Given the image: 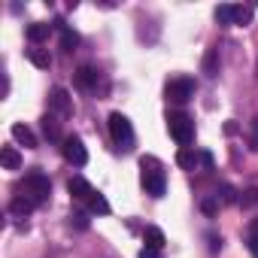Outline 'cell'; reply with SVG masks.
Instances as JSON below:
<instances>
[{"label": "cell", "instance_id": "obj_1", "mask_svg": "<svg viewBox=\"0 0 258 258\" xmlns=\"http://www.w3.org/2000/svg\"><path fill=\"white\" fill-rule=\"evenodd\" d=\"M140 167H143V185H146V191H149L152 198H161V195H164V188H167L161 164H158L155 158H143V161H140Z\"/></svg>", "mask_w": 258, "mask_h": 258}, {"label": "cell", "instance_id": "obj_2", "mask_svg": "<svg viewBox=\"0 0 258 258\" xmlns=\"http://www.w3.org/2000/svg\"><path fill=\"white\" fill-rule=\"evenodd\" d=\"M167 131H170V137H173L179 146H188V143L195 140V121H191L185 112H170Z\"/></svg>", "mask_w": 258, "mask_h": 258}, {"label": "cell", "instance_id": "obj_3", "mask_svg": "<svg viewBox=\"0 0 258 258\" xmlns=\"http://www.w3.org/2000/svg\"><path fill=\"white\" fill-rule=\"evenodd\" d=\"M109 134H112L118 149H131L134 146V127H131V121H127V115H121V112L109 115Z\"/></svg>", "mask_w": 258, "mask_h": 258}, {"label": "cell", "instance_id": "obj_4", "mask_svg": "<svg viewBox=\"0 0 258 258\" xmlns=\"http://www.w3.org/2000/svg\"><path fill=\"white\" fill-rule=\"evenodd\" d=\"M25 191H28V198L34 204H46L49 195H52V182H49V176H43L40 170H34V173L25 176Z\"/></svg>", "mask_w": 258, "mask_h": 258}, {"label": "cell", "instance_id": "obj_5", "mask_svg": "<svg viewBox=\"0 0 258 258\" xmlns=\"http://www.w3.org/2000/svg\"><path fill=\"white\" fill-rule=\"evenodd\" d=\"M195 79H188V76H179V79H170L167 82V100H173V103H188L191 97H195Z\"/></svg>", "mask_w": 258, "mask_h": 258}, {"label": "cell", "instance_id": "obj_6", "mask_svg": "<svg viewBox=\"0 0 258 258\" xmlns=\"http://www.w3.org/2000/svg\"><path fill=\"white\" fill-rule=\"evenodd\" d=\"M64 158L73 164V167H85L88 164V149L82 146V140L79 137H64Z\"/></svg>", "mask_w": 258, "mask_h": 258}, {"label": "cell", "instance_id": "obj_7", "mask_svg": "<svg viewBox=\"0 0 258 258\" xmlns=\"http://www.w3.org/2000/svg\"><path fill=\"white\" fill-rule=\"evenodd\" d=\"M49 106L58 112V115H70L73 112V100H70V94H67V88H52V94H49Z\"/></svg>", "mask_w": 258, "mask_h": 258}, {"label": "cell", "instance_id": "obj_8", "mask_svg": "<svg viewBox=\"0 0 258 258\" xmlns=\"http://www.w3.org/2000/svg\"><path fill=\"white\" fill-rule=\"evenodd\" d=\"M67 188H70V195H73L76 201H85V204H88V201H91V195H94L91 182H88V179H82V176H73Z\"/></svg>", "mask_w": 258, "mask_h": 258}, {"label": "cell", "instance_id": "obj_9", "mask_svg": "<svg viewBox=\"0 0 258 258\" xmlns=\"http://www.w3.org/2000/svg\"><path fill=\"white\" fill-rule=\"evenodd\" d=\"M13 140H19L25 149H37V137L28 124H13Z\"/></svg>", "mask_w": 258, "mask_h": 258}, {"label": "cell", "instance_id": "obj_10", "mask_svg": "<svg viewBox=\"0 0 258 258\" xmlns=\"http://www.w3.org/2000/svg\"><path fill=\"white\" fill-rule=\"evenodd\" d=\"M0 161H4L7 170H19V167H22V155H19L16 146H4V152H0Z\"/></svg>", "mask_w": 258, "mask_h": 258}, {"label": "cell", "instance_id": "obj_11", "mask_svg": "<svg viewBox=\"0 0 258 258\" xmlns=\"http://www.w3.org/2000/svg\"><path fill=\"white\" fill-rule=\"evenodd\" d=\"M49 34H52V25H43V22L28 25V40L31 43H43V40H49Z\"/></svg>", "mask_w": 258, "mask_h": 258}, {"label": "cell", "instance_id": "obj_12", "mask_svg": "<svg viewBox=\"0 0 258 258\" xmlns=\"http://www.w3.org/2000/svg\"><path fill=\"white\" fill-rule=\"evenodd\" d=\"M58 31H61V49H64V52H73V49L79 46V34L70 31V28L61 25V22H58Z\"/></svg>", "mask_w": 258, "mask_h": 258}, {"label": "cell", "instance_id": "obj_13", "mask_svg": "<svg viewBox=\"0 0 258 258\" xmlns=\"http://www.w3.org/2000/svg\"><path fill=\"white\" fill-rule=\"evenodd\" d=\"M76 79H79V85H82V88H97L100 73H97L94 67H79V70H76Z\"/></svg>", "mask_w": 258, "mask_h": 258}, {"label": "cell", "instance_id": "obj_14", "mask_svg": "<svg viewBox=\"0 0 258 258\" xmlns=\"http://www.w3.org/2000/svg\"><path fill=\"white\" fill-rule=\"evenodd\" d=\"M164 231L161 228H146V249H155V252H161L164 249Z\"/></svg>", "mask_w": 258, "mask_h": 258}, {"label": "cell", "instance_id": "obj_15", "mask_svg": "<svg viewBox=\"0 0 258 258\" xmlns=\"http://www.w3.org/2000/svg\"><path fill=\"white\" fill-rule=\"evenodd\" d=\"M37 204L31 201V198H25V195H19V198H13V204H10V210H13V216H28L31 210H34Z\"/></svg>", "mask_w": 258, "mask_h": 258}, {"label": "cell", "instance_id": "obj_16", "mask_svg": "<svg viewBox=\"0 0 258 258\" xmlns=\"http://www.w3.org/2000/svg\"><path fill=\"white\" fill-rule=\"evenodd\" d=\"M28 61L34 67H40V70H49V64H52L49 52H43V49H28Z\"/></svg>", "mask_w": 258, "mask_h": 258}, {"label": "cell", "instance_id": "obj_17", "mask_svg": "<svg viewBox=\"0 0 258 258\" xmlns=\"http://www.w3.org/2000/svg\"><path fill=\"white\" fill-rule=\"evenodd\" d=\"M252 22V10H246V7H231V25H249Z\"/></svg>", "mask_w": 258, "mask_h": 258}, {"label": "cell", "instance_id": "obj_18", "mask_svg": "<svg viewBox=\"0 0 258 258\" xmlns=\"http://www.w3.org/2000/svg\"><path fill=\"white\" fill-rule=\"evenodd\" d=\"M88 207H91V213H100V216H106V213H109V201H106L100 191H94V195H91Z\"/></svg>", "mask_w": 258, "mask_h": 258}, {"label": "cell", "instance_id": "obj_19", "mask_svg": "<svg viewBox=\"0 0 258 258\" xmlns=\"http://www.w3.org/2000/svg\"><path fill=\"white\" fill-rule=\"evenodd\" d=\"M43 134H46L49 140H61V131H58L55 115H46V118H43Z\"/></svg>", "mask_w": 258, "mask_h": 258}, {"label": "cell", "instance_id": "obj_20", "mask_svg": "<svg viewBox=\"0 0 258 258\" xmlns=\"http://www.w3.org/2000/svg\"><path fill=\"white\" fill-rule=\"evenodd\" d=\"M204 73H207V76H216V73H219V55H216V49L207 52V58H204Z\"/></svg>", "mask_w": 258, "mask_h": 258}, {"label": "cell", "instance_id": "obj_21", "mask_svg": "<svg viewBox=\"0 0 258 258\" xmlns=\"http://www.w3.org/2000/svg\"><path fill=\"white\" fill-rule=\"evenodd\" d=\"M240 201H243V207H255L258 204V188H246Z\"/></svg>", "mask_w": 258, "mask_h": 258}, {"label": "cell", "instance_id": "obj_22", "mask_svg": "<svg viewBox=\"0 0 258 258\" xmlns=\"http://www.w3.org/2000/svg\"><path fill=\"white\" fill-rule=\"evenodd\" d=\"M249 249L258 255V222H252V225H249Z\"/></svg>", "mask_w": 258, "mask_h": 258}, {"label": "cell", "instance_id": "obj_23", "mask_svg": "<svg viewBox=\"0 0 258 258\" xmlns=\"http://www.w3.org/2000/svg\"><path fill=\"white\" fill-rule=\"evenodd\" d=\"M249 149L258 152V118H252V134H249Z\"/></svg>", "mask_w": 258, "mask_h": 258}, {"label": "cell", "instance_id": "obj_24", "mask_svg": "<svg viewBox=\"0 0 258 258\" xmlns=\"http://www.w3.org/2000/svg\"><path fill=\"white\" fill-rule=\"evenodd\" d=\"M216 19H219L222 25H231V7H219V10H216Z\"/></svg>", "mask_w": 258, "mask_h": 258}, {"label": "cell", "instance_id": "obj_25", "mask_svg": "<svg viewBox=\"0 0 258 258\" xmlns=\"http://www.w3.org/2000/svg\"><path fill=\"white\" fill-rule=\"evenodd\" d=\"M176 161H179L182 167H195V155H191V152H185V149L179 152V158H176Z\"/></svg>", "mask_w": 258, "mask_h": 258}, {"label": "cell", "instance_id": "obj_26", "mask_svg": "<svg viewBox=\"0 0 258 258\" xmlns=\"http://www.w3.org/2000/svg\"><path fill=\"white\" fill-rule=\"evenodd\" d=\"M222 201H225V204H234V201H237L234 188H228V185H225V188H222Z\"/></svg>", "mask_w": 258, "mask_h": 258}, {"label": "cell", "instance_id": "obj_27", "mask_svg": "<svg viewBox=\"0 0 258 258\" xmlns=\"http://www.w3.org/2000/svg\"><path fill=\"white\" fill-rule=\"evenodd\" d=\"M201 207H204V213H207V216H213V213H216V201H210V198H207Z\"/></svg>", "mask_w": 258, "mask_h": 258}, {"label": "cell", "instance_id": "obj_28", "mask_svg": "<svg viewBox=\"0 0 258 258\" xmlns=\"http://www.w3.org/2000/svg\"><path fill=\"white\" fill-rule=\"evenodd\" d=\"M73 219H76V228H88V219H85V213H76Z\"/></svg>", "mask_w": 258, "mask_h": 258}, {"label": "cell", "instance_id": "obj_29", "mask_svg": "<svg viewBox=\"0 0 258 258\" xmlns=\"http://www.w3.org/2000/svg\"><path fill=\"white\" fill-rule=\"evenodd\" d=\"M140 258H158V252H155V249H143Z\"/></svg>", "mask_w": 258, "mask_h": 258}]
</instances>
